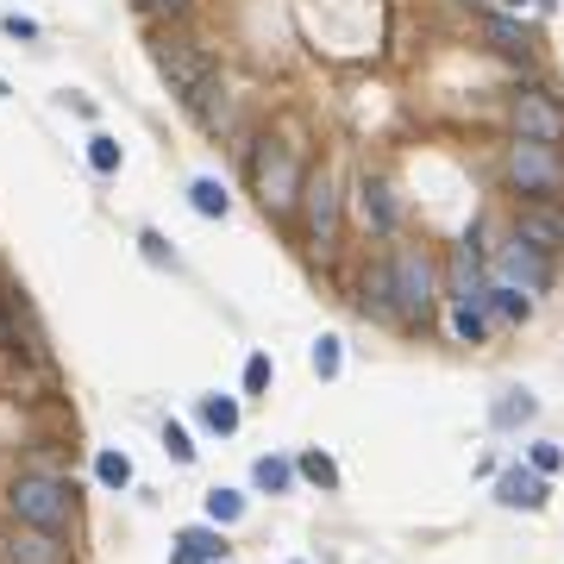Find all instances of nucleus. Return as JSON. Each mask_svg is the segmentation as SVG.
I'll list each match as a JSON object with an SVG mask.
<instances>
[{"instance_id": "15", "label": "nucleus", "mask_w": 564, "mask_h": 564, "mask_svg": "<svg viewBox=\"0 0 564 564\" xmlns=\"http://www.w3.org/2000/svg\"><path fill=\"white\" fill-rule=\"evenodd\" d=\"M207 558H226L220 527H188V533L176 539V552H170V564H207Z\"/></svg>"}, {"instance_id": "30", "label": "nucleus", "mask_w": 564, "mask_h": 564, "mask_svg": "<svg viewBox=\"0 0 564 564\" xmlns=\"http://www.w3.org/2000/svg\"><path fill=\"white\" fill-rule=\"evenodd\" d=\"M163 445H170V458H176V464H188V458H195V445H188V433L176 427V420L163 427Z\"/></svg>"}, {"instance_id": "32", "label": "nucleus", "mask_w": 564, "mask_h": 564, "mask_svg": "<svg viewBox=\"0 0 564 564\" xmlns=\"http://www.w3.org/2000/svg\"><path fill=\"white\" fill-rule=\"evenodd\" d=\"M138 13H157V19H176V13H188V0H138Z\"/></svg>"}, {"instance_id": "27", "label": "nucleus", "mask_w": 564, "mask_h": 564, "mask_svg": "<svg viewBox=\"0 0 564 564\" xmlns=\"http://www.w3.org/2000/svg\"><path fill=\"white\" fill-rule=\"evenodd\" d=\"M88 163H94V170H101V176H113V170H120V138L94 132V138H88Z\"/></svg>"}, {"instance_id": "11", "label": "nucleus", "mask_w": 564, "mask_h": 564, "mask_svg": "<svg viewBox=\"0 0 564 564\" xmlns=\"http://www.w3.org/2000/svg\"><path fill=\"white\" fill-rule=\"evenodd\" d=\"M514 239H521V245H533L539 257L564 251V220L552 214V201H527L521 214H514Z\"/></svg>"}, {"instance_id": "16", "label": "nucleus", "mask_w": 564, "mask_h": 564, "mask_svg": "<svg viewBox=\"0 0 564 564\" xmlns=\"http://www.w3.org/2000/svg\"><path fill=\"white\" fill-rule=\"evenodd\" d=\"M188 201H195V214H207V220H226V207H232L226 182H214V176H195V182H188Z\"/></svg>"}, {"instance_id": "20", "label": "nucleus", "mask_w": 564, "mask_h": 564, "mask_svg": "<svg viewBox=\"0 0 564 564\" xmlns=\"http://www.w3.org/2000/svg\"><path fill=\"white\" fill-rule=\"evenodd\" d=\"M201 420L214 433H239V402L232 395H201Z\"/></svg>"}, {"instance_id": "24", "label": "nucleus", "mask_w": 564, "mask_h": 564, "mask_svg": "<svg viewBox=\"0 0 564 564\" xmlns=\"http://www.w3.org/2000/svg\"><path fill=\"white\" fill-rule=\"evenodd\" d=\"M94 477H101L107 489H126L132 483V458L126 452H101V458H94Z\"/></svg>"}, {"instance_id": "17", "label": "nucleus", "mask_w": 564, "mask_h": 564, "mask_svg": "<svg viewBox=\"0 0 564 564\" xmlns=\"http://www.w3.org/2000/svg\"><path fill=\"white\" fill-rule=\"evenodd\" d=\"M483 32H489V44H496V51H508V57H527V26H521V19L489 13V19H483Z\"/></svg>"}, {"instance_id": "33", "label": "nucleus", "mask_w": 564, "mask_h": 564, "mask_svg": "<svg viewBox=\"0 0 564 564\" xmlns=\"http://www.w3.org/2000/svg\"><path fill=\"white\" fill-rule=\"evenodd\" d=\"M0 26H7V38H38V19H26V13H7Z\"/></svg>"}, {"instance_id": "12", "label": "nucleus", "mask_w": 564, "mask_h": 564, "mask_svg": "<svg viewBox=\"0 0 564 564\" xmlns=\"http://www.w3.org/2000/svg\"><path fill=\"white\" fill-rule=\"evenodd\" d=\"M496 502L502 508H546V477H539V470H527V464H514V470H502L496 477Z\"/></svg>"}, {"instance_id": "26", "label": "nucleus", "mask_w": 564, "mask_h": 564, "mask_svg": "<svg viewBox=\"0 0 564 564\" xmlns=\"http://www.w3.org/2000/svg\"><path fill=\"white\" fill-rule=\"evenodd\" d=\"M452 333L470 339V345H483L489 339V314L483 308H452Z\"/></svg>"}, {"instance_id": "31", "label": "nucleus", "mask_w": 564, "mask_h": 564, "mask_svg": "<svg viewBox=\"0 0 564 564\" xmlns=\"http://www.w3.org/2000/svg\"><path fill=\"white\" fill-rule=\"evenodd\" d=\"M138 245H145V257H151V264H176V251H170V239H163V232H145Z\"/></svg>"}, {"instance_id": "19", "label": "nucleus", "mask_w": 564, "mask_h": 564, "mask_svg": "<svg viewBox=\"0 0 564 564\" xmlns=\"http://www.w3.org/2000/svg\"><path fill=\"white\" fill-rule=\"evenodd\" d=\"M245 514V496L239 489H207V527H232Z\"/></svg>"}, {"instance_id": "21", "label": "nucleus", "mask_w": 564, "mask_h": 564, "mask_svg": "<svg viewBox=\"0 0 564 564\" xmlns=\"http://www.w3.org/2000/svg\"><path fill=\"white\" fill-rule=\"evenodd\" d=\"M339 364H345V339L320 333V339H314V376H320V383H333V376H339Z\"/></svg>"}, {"instance_id": "22", "label": "nucleus", "mask_w": 564, "mask_h": 564, "mask_svg": "<svg viewBox=\"0 0 564 564\" xmlns=\"http://www.w3.org/2000/svg\"><path fill=\"white\" fill-rule=\"evenodd\" d=\"M483 308H496L502 320H527V314H533V301H527L521 289H502V282H489V301H483Z\"/></svg>"}, {"instance_id": "4", "label": "nucleus", "mask_w": 564, "mask_h": 564, "mask_svg": "<svg viewBox=\"0 0 564 564\" xmlns=\"http://www.w3.org/2000/svg\"><path fill=\"white\" fill-rule=\"evenodd\" d=\"M502 176H508V188H521V195L552 201V195H564V151L558 145H533V138H514V145L502 151Z\"/></svg>"}, {"instance_id": "25", "label": "nucleus", "mask_w": 564, "mask_h": 564, "mask_svg": "<svg viewBox=\"0 0 564 564\" xmlns=\"http://www.w3.org/2000/svg\"><path fill=\"white\" fill-rule=\"evenodd\" d=\"M301 477H308V483H320V489H339V464L333 458H326V452H301Z\"/></svg>"}, {"instance_id": "7", "label": "nucleus", "mask_w": 564, "mask_h": 564, "mask_svg": "<svg viewBox=\"0 0 564 564\" xmlns=\"http://www.w3.org/2000/svg\"><path fill=\"white\" fill-rule=\"evenodd\" d=\"M301 220H308V239H314V251H333L339 245V188H333V176H308L301 182Z\"/></svg>"}, {"instance_id": "10", "label": "nucleus", "mask_w": 564, "mask_h": 564, "mask_svg": "<svg viewBox=\"0 0 564 564\" xmlns=\"http://www.w3.org/2000/svg\"><path fill=\"white\" fill-rule=\"evenodd\" d=\"M458 301V308H483L489 301V276H483V251H477V239H464L458 251H452V289H445Z\"/></svg>"}, {"instance_id": "5", "label": "nucleus", "mask_w": 564, "mask_h": 564, "mask_svg": "<svg viewBox=\"0 0 564 564\" xmlns=\"http://www.w3.org/2000/svg\"><path fill=\"white\" fill-rule=\"evenodd\" d=\"M508 113H514V138H533V145H564V107H558V94L521 88L508 101Z\"/></svg>"}, {"instance_id": "3", "label": "nucleus", "mask_w": 564, "mask_h": 564, "mask_svg": "<svg viewBox=\"0 0 564 564\" xmlns=\"http://www.w3.org/2000/svg\"><path fill=\"white\" fill-rule=\"evenodd\" d=\"M383 282H389V320H427L433 295H439V276H433V257L420 245H395L383 257Z\"/></svg>"}, {"instance_id": "6", "label": "nucleus", "mask_w": 564, "mask_h": 564, "mask_svg": "<svg viewBox=\"0 0 564 564\" xmlns=\"http://www.w3.org/2000/svg\"><path fill=\"white\" fill-rule=\"evenodd\" d=\"M157 69H163V82H170V94H182V107L214 82V63H207L188 38H163L157 44Z\"/></svg>"}, {"instance_id": "1", "label": "nucleus", "mask_w": 564, "mask_h": 564, "mask_svg": "<svg viewBox=\"0 0 564 564\" xmlns=\"http://www.w3.org/2000/svg\"><path fill=\"white\" fill-rule=\"evenodd\" d=\"M7 514H13V527H38L51 539H69L82 521V502H76V483L51 477V470H19L7 483Z\"/></svg>"}, {"instance_id": "9", "label": "nucleus", "mask_w": 564, "mask_h": 564, "mask_svg": "<svg viewBox=\"0 0 564 564\" xmlns=\"http://www.w3.org/2000/svg\"><path fill=\"white\" fill-rule=\"evenodd\" d=\"M0 564H69V546L38 527H13L0 533Z\"/></svg>"}, {"instance_id": "23", "label": "nucleus", "mask_w": 564, "mask_h": 564, "mask_svg": "<svg viewBox=\"0 0 564 564\" xmlns=\"http://www.w3.org/2000/svg\"><path fill=\"white\" fill-rule=\"evenodd\" d=\"M533 408H539V402H533L527 389H508L502 402H496V427H521V420H533Z\"/></svg>"}, {"instance_id": "18", "label": "nucleus", "mask_w": 564, "mask_h": 564, "mask_svg": "<svg viewBox=\"0 0 564 564\" xmlns=\"http://www.w3.org/2000/svg\"><path fill=\"white\" fill-rule=\"evenodd\" d=\"M251 483L264 489V496H282V489L295 483V464H289V458H257V464H251Z\"/></svg>"}, {"instance_id": "8", "label": "nucleus", "mask_w": 564, "mask_h": 564, "mask_svg": "<svg viewBox=\"0 0 564 564\" xmlns=\"http://www.w3.org/2000/svg\"><path fill=\"white\" fill-rule=\"evenodd\" d=\"M496 282H502V289H521V295H539V289L552 282V257H539L533 245L508 239V245L496 251Z\"/></svg>"}, {"instance_id": "14", "label": "nucleus", "mask_w": 564, "mask_h": 564, "mask_svg": "<svg viewBox=\"0 0 564 564\" xmlns=\"http://www.w3.org/2000/svg\"><path fill=\"white\" fill-rule=\"evenodd\" d=\"M188 113H195V120H201L207 132H214V138H220V132H232V94L220 88V76L207 82V88L195 94V101H188Z\"/></svg>"}, {"instance_id": "29", "label": "nucleus", "mask_w": 564, "mask_h": 564, "mask_svg": "<svg viewBox=\"0 0 564 564\" xmlns=\"http://www.w3.org/2000/svg\"><path fill=\"white\" fill-rule=\"evenodd\" d=\"M558 464H564V452H558L552 439H539V445H533V464H527V470H539V477H552Z\"/></svg>"}, {"instance_id": "28", "label": "nucleus", "mask_w": 564, "mask_h": 564, "mask_svg": "<svg viewBox=\"0 0 564 564\" xmlns=\"http://www.w3.org/2000/svg\"><path fill=\"white\" fill-rule=\"evenodd\" d=\"M270 376H276L270 358H264V351H251V358H245V389H251V395H264V389H270Z\"/></svg>"}, {"instance_id": "13", "label": "nucleus", "mask_w": 564, "mask_h": 564, "mask_svg": "<svg viewBox=\"0 0 564 564\" xmlns=\"http://www.w3.org/2000/svg\"><path fill=\"white\" fill-rule=\"evenodd\" d=\"M358 207H364V226H376V232H395V195H389V182L383 176H364L358 182Z\"/></svg>"}, {"instance_id": "2", "label": "nucleus", "mask_w": 564, "mask_h": 564, "mask_svg": "<svg viewBox=\"0 0 564 564\" xmlns=\"http://www.w3.org/2000/svg\"><path fill=\"white\" fill-rule=\"evenodd\" d=\"M301 182H308V170H301V157L282 145V138H257V151H251V195L264 214H295V201H301Z\"/></svg>"}]
</instances>
